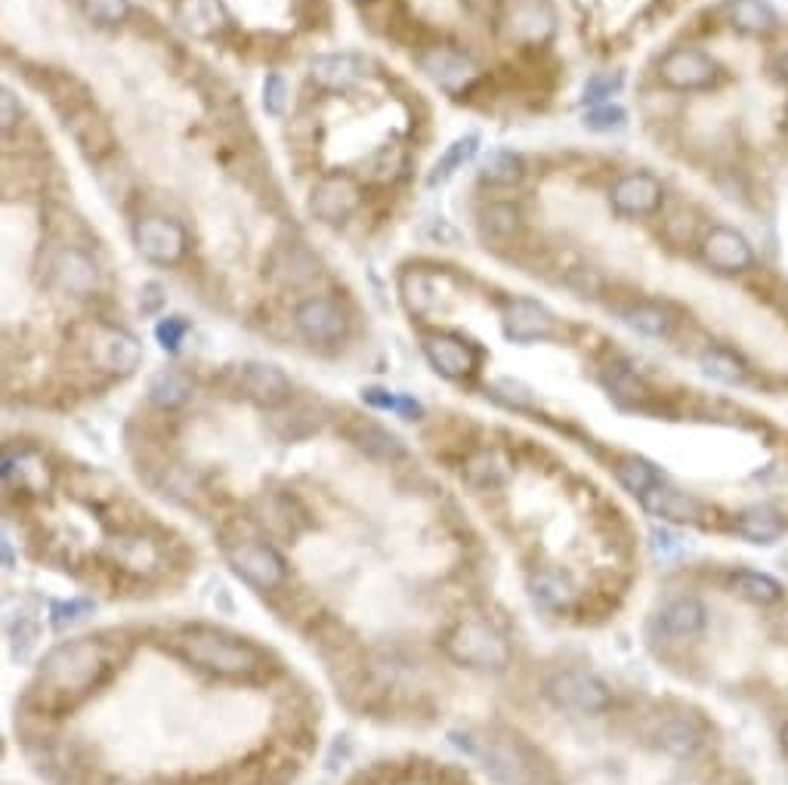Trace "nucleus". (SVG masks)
<instances>
[{
	"mask_svg": "<svg viewBox=\"0 0 788 785\" xmlns=\"http://www.w3.org/2000/svg\"><path fill=\"white\" fill-rule=\"evenodd\" d=\"M477 149H480V134H467V137L455 139L446 152L439 155V161L433 164V171H430L427 177V186L436 189L443 186V183H448V180H452V177L461 171L464 164L477 155Z\"/></svg>",
	"mask_w": 788,
	"mask_h": 785,
	"instance_id": "obj_35",
	"label": "nucleus"
},
{
	"mask_svg": "<svg viewBox=\"0 0 788 785\" xmlns=\"http://www.w3.org/2000/svg\"><path fill=\"white\" fill-rule=\"evenodd\" d=\"M10 637H13V652H16L19 659H25L28 649L35 647L37 640V622L28 618V615H22L16 625H10Z\"/></svg>",
	"mask_w": 788,
	"mask_h": 785,
	"instance_id": "obj_51",
	"label": "nucleus"
},
{
	"mask_svg": "<svg viewBox=\"0 0 788 785\" xmlns=\"http://www.w3.org/2000/svg\"><path fill=\"white\" fill-rule=\"evenodd\" d=\"M523 177H526V164H523V158L516 152H507V149H495V152H489V158L482 161L480 168V180L482 186L489 189H511L516 183H523Z\"/></svg>",
	"mask_w": 788,
	"mask_h": 785,
	"instance_id": "obj_32",
	"label": "nucleus"
},
{
	"mask_svg": "<svg viewBox=\"0 0 788 785\" xmlns=\"http://www.w3.org/2000/svg\"><path fill=\"white\" fill-rule=\"evenodd\" d=\"M241 526H229L224 532V554L226 560L232 564V569L239 572L241 579L254 588L270 591L275 584L285 581V560L275 554L273 547L263 545L258 535H244L239 532Z\"/></svg>",
	"mask_w": 788,
	"mask_h": 785,
	"instance_id": "obj_3",
	"label": "nucleus"
},
{
	"mask_svg": "<svg viewBox=\"0 0 788 785\" xmlns=\"http://www.w3.org/2000/svg\"><path fill=\"white\" fill-rule=\"evenodd\" d=\"M557 32V13L548 0H504L498 10V35L519 47H545Z\"/></svg>",
	"mask_w": 788,
	"mask_h": 785,
	"instance_id": "obj_5",
	"label": "nucleus"
},
{
	"mask_svg": "<svg viewBox=\"0 0 788 785\" xmlns=\"http://www.w3.org/2000/svg\"><path fill=\"white\" fill-rule=\"evenodd\" d=\"M662 232H665V239L671 244H689V241L696 239V232H699V217L689 207H677V211H671L669 217H665Z\"/></svg>",
	"mask_w": 788,
	"mask_h": 785,
	"instance_id": "obj_43",
	"label": "nucleus"
},
{
	"mask_svg": "<svg viewBox=\"0 0 788 785\" xmlns=\"http://www.w3.org/2000/svg\"><path fill=\"white\" fill-rule=\"evenodd\" d=\"M783 749H786V754H788V724L783 727Z\"/></svg>",
	"mask_w": 788,
	"mask_h": 785,
	"instance_id": "obj_57",
	"label": "nucleus"
},
{
	"mask_svg": "<svg viewBox=\"0 0 788 785\" xmlns=\"http://www.w3.org/2000/svg\"><path fill=\"white\" fill-rule=\"evenodd\" d=\"M81 10L96 25H118V22L130 16V3L127 0H81Z\"/></svg>",
	"mask_w": 788,
	"mask_h": 785,
	"instance_id": "obj_45",
	"label": "nucleus"
},
{
	"mask_svg": "<svg viewBox=\"0 0 788 785\" xmlns=\"http://www.w3.org/2000/svg\"><path fill=\"white\" fill-rule=\"evenodd\" d=\"M66 127L71 130L75 143L81 146V152L93 161H103L105 155H112V149H115V134H112L109 121L90 103L66 115Z\"/></svg>",
	"mask_w": 788,
	"mask_h": 785,
	"instance_id": "obj_22",
	"label": "nucleus"
},
{
	"mask_svg": "<svg viewBox=\"0 0 788 785\" xmlns=\"http://www.w3.org/2000/svg\"><path fill=\"white\" fill-rule=\"evenodd\" d=\"M532 594L548 610H563L575 598V584L569 579V572L548 566V569H538L532 576Z\"/></svg>",
	"mask_w": 788,
	"mask_h": 785,
	"instance_id": "obj_30",
	"label": "nucleus"
},
{
	"mask_svg": "<svg viewBox=\"0 0 788 785\" xmlns=\"http://www.w3.org/2000/svg\"><path fill=\"white\" fill-rule=\"evenodd\" d=\"M192 396V377L180 368H161L149 377V399L158 409H180Z\"/></svg>",
	"mask_w": 788,
	"mask_h": 785,
	"instance_id": "obj_31",
	"label": "nucleus"
},
{
	"mask_svg": "<svg viewBox=\"0 0 788 785\" xmlns=\"http://www.w3.org/2000/svg\"><path fill=\"white\" fill-rule=\"evenodd\" d=\"M703 625L705 606L696 598H674L659 613V628L669 637H677V640L696 637V634L703 632Z\"/></svg>",
	"mask_w": 788,
	"mask_h": 785,
	"instance_id": "obj_27",
	"label": "nucleus"
},
{
	"mask_svg": "<svg viewBox=\"0 0 788 785\" xmlns=\"http://www.w3.org/2000/svg\"><path fill=\"white\" fill-rule=\"evenodd\" d=\"M621 84H625L621 71H597V75H591V78L584 81L582 100L594 105L609 103V96H616Z\"/></svg>",
	"mask_w": 788,
	"mask_h": 785,
	"instance_id": "obj_44",
	"label": "nucleus"
},
{
	"mask_svg": "<svg viewBox=\"0 0 788 785\" xmlns=\"http://www.w3.org/2000/svg\"><path fill=\"white\" fill-rule=\"evenodd\" d=\"M362 205V183L353 173H328L309 192L307 211L322 226H343Z\"/></svg>",
	"mask_w": 788,
	"mask_h": 785,
	"instance_id": "obj_9",
	"label": "nucleus"
},
{
	"mask_svg": "<svg viewBox=\"0 0 788 785\" xmlns=\"http://www.w3.org/2000/svg\"><path fill=\"white\" fill-rule=\"evenodd\" d=\"M236 380H239L241 396H248L251 402H258L263 409H275V406H282V402L292 399V380L285 377L282 368L266 365V362H248V365H241Z\"/></svg>",
	"mask_w": 788,
	"mask_h": 785,
	"instance_id": "obj_18",
	"label": "nucleus"
},
{
	"mask_svg": "<svg viewBox=\"0 0 788 785\" xmlns=\"http://www.w3.org/2000/svg\"><path fill=\"white\" fill-rule=\"evenodd\" d=\"M134 239H137L139 254L161 266H173L186 254V229L161 214L142 217L134 229Z\"/></svg>",
	"mask_w": 788,
	"mask_h": 785,
	"instance_id": "obj_14",
	"label": "nucleus"
},
{
	"mask_svg": "<svg viewBox=\"0 0 788 785\" xmlns=\"http://www.w3.org/2000/svg\"><path fill=\"white\" fill-rule=\"evenodd\" d=\"M616 477L628 492L643 496V492H650L652 486L659 482V470H655L650 462H643V458H635V455H631V458H621V462L616 464Z\"/></svg>",
	"mask_w": 788,
	"mask_h": 785,
	"instance_id": "obj_41",
	"label": "nucleus"
},
{
	"mask_svg": "<svg viewBox=\"0 0 788 785\" xmlns=\"http://www.w3.org/2000/svg\"><path fill=\"white\" fill-rule=\"evenodd\" d=\"M703 372L711 380L718 384H727V387H742L749 384V365L733 353V350H723V346H708L699 359Z\"/></svg>",
	"mask_w": 788,
	"mask_h": 785,
	"instance_id": "obj_33",
	"label": "nucleus"
},
{
	"mask_svg": "<svg viewBox=\"0 0 788 785\" xmlns=\"http://www.w3.org/2000/svg\"><path fill=\"white\" fill-rule=\"evenodd\" d=\"M406 168V152L399 146H380L362 161V177L375 180V183H390Z\"/></svg>",
	"mask_w": 788,
	"mask_h": 785,
	"instance_id": "obj_39",
	"label": "nucleus"
},
{
	"mask_svg": "<svg viewBox=\"0 0 788 785\" xmlns=\"http://www.w3.org/2000/svg\"><path fill=\"white\" fill-rule=\"evenodd\" d=\"M477 754L498 785H535L529 754L519 749L514 739H482Z\"/></svg>",
	"mask_w": 788,
	"mask_h": 785,
	"instance_id": "obj_17",
	"label": "nucleus"
},
{
	"mask_svg": "<svg viewBox=\"0 0 788 785\" xmlns=\"http://www.w3.org/2000/svg\"><path fill=\"white\" fill-rule=\"evenodd\" d=\"M548 699L572 715H601L609 705V690L584 671H560L548 681Z\"/></svg>",
	"mask_w": 788,
	"mask_h": 785,
	"instance_id": "obj_13",
	"label": "nucleus"
},
{
	"mask_svg": "<svg viewBox=\"0 0 788 785\" xmlns=\"http://www.w3.org/2000/svg\"><path fill=\"white\" fill-rule=\"evenodd\" d=\"M109 554L115 557V564L130 569V572H149L152 566H158V557H161L158 547L142 535H121L112 542Z\"/></svg>",
	"mask_w": 788,
	"mask_h": 785,
	"instance_id": "obj_34",
	"label": "nucleus"
},
{
	"mask_svg": "<svg viewBox=\"0 0 788 785\" xmlns=\"http://www.w3.org/2000/svg\"><path fill=\"white\" fill-rule=\"evenodd\" d=\"M640 504L647 513L659 516V520H669V523H696L703 516L699 498L681 492V489H671V486H662V482H655L650 492H643Z\"/></svg>",
	"mask_w": 788,
	"mask_h": 785,
	"instance_id": "obj_24",
	"label": "nucleus"
},
{
	"mask_svg": "<svg viewBox=\"0 0 788 785\" xmlns=\"http://www.w3.org/2000/svg\"><path fill=\"white\" fill-rule=\"evenodd\" d=\"M773 75H776V78H779V81L788 87V47L773 56Z\"/></svg>",
	"mask_w": 788,
	"mask_h": 785,
	"instance_id": "obj_55",
	"label": "nucleus"
},
{
	"mask_svg": "<svg viewBox=\"0 0 788 785\" xmlns=\"http://www.w3.org/2000/svg\"><path fill=\"white\" fill-rule=\"evenodd\" d=\"M655 75L674 93H705V90H715L723 81V66L711 53L686 44V47H671L659 59Z\"/></svg>",
	"mask_w": 788,
	"mask_h": 785,
	"instance_id": "obj_4",
	"label": "nucleus"
},
{
	"mask_svg": "<svg viewBox=\"0 0 788 785\" xmlns=\"http://www.w3.org/2000/svg\"><path fill=\"white\" fill-rule=\"evenodd\" d=\"M47 282L69 297H90L100 291V270L93 257L78 244H59L47 257Z\"/></svg>",
	"mask_w": 788,
	"mask_h": 785,
	"instance_id": "obj_10",
	"label": "nucleus"
},
{
	"mask_svg": "<svg viewBox=\"0 0 788 785\" xmlns=\"http://www.w3.org/2000/svg\"><path fill=\"white\" fill-rule=\"evenodd\" d=\"M621 322L635 328L643 338H669L674 328V316L659 304H631L628 309H621Z\"/></svg>",
	"mask_w": 788,
	"mask_h": 785,
	"instance_id": "obj_36",
	"label": "nucleus"
},
{
	"mask_svg": "<svg viewBox=\"0 0 788 785\" xmlns=\"http://www.w3.org/2000/svg\"><path fill=\"white\" fill-rule=\"evenodd\" d=\"M90 613H93V600L75 598L69 603H56L53 606V622H56V628H62L66 622H78V618H84Z\"/></svg>",
	"mask_w": 788,
	"mask_h": 785,
	"instance_id": "obj_52",
	"label": "nucleus"
},
{
	"mask_svg": "<svg viewBox=\"0 0 788 785\" xmlns=\"http://www.w3.org/2000/svg\"><path fill=\"white\" fill-rule=\"evenodd\" d=\"M414 62L448 96H461L480 81V66L467 53L446 47V44H433V47L418 50Z\"/></svg>",
	"mask_w": 788,
	"mask_h": 785,
	"instance_id": "obj_8",
	"label": "nucleus"
},
{
	"mask_svg": "<svg viewBox=\"0 0 788 785\" xmlns=\"http://www.w3.org/2000/svg\"><path fill=\"white\" fill-rule=\"evenodd\" d=\"M362 399L368 402V406H375V409H384V411H399V414H418L421 406L409 399V396H396L390 390H380V387H372V390L362 392Z\"/></svg>",
	"mask_w": 788,
	"mask_h": 785,
	"instance_id": "obj_48",
	"label": "nucleus"
},
{
	"mask_svg": "<svg viewBox=\"0 0 788 785\" xmlns=\"http://www.w3.org/2000/svg\"><path fill=\"white\" fill-rule=\"evenodd\" d=\"M424 356L433 365V372L452 377V380H461V377H470L477 372V350L470 343H464L461 338H452V334H427L424 338Z\"/></svg>",
	"mask_w": 788,
	"mask_h": 785,
	"instance_id": "obj_21",
	"label": "nucleus"
},
{
	"mask_svg": "<svg viewBox=\"0 0 788 785\" xmlns=\"http://www.w3.org/2000/svg\"><path fill=\"white\" fill-rule=\"evenodd\" d=\"M718 16L742 37H767L779 29V13L767 0H723Z\"/></svg>",
	"mask_w": 788,
	"mask_h": 785,
	"instance_id": "obj_20",
	"label": "nucleus"
},
{
	"mask_svg": "<svg viewBox=\"0 0 788 785\" xmlns=\"http://www.w3.org/2000/svg\"><path fill=\"white\" fill-rule=\"evenodd\" d=\"M346 440L356 445L359 452H365L368 458H375V462H396V458H402L406 455V445L399 443V436L390 433L387 428H380L375 421H365V418H353L350 424H346Z\"/></svg>",
	"mask_w": 788,
	"mask_h": 785,
	"instance_id": "obj_26",
	"label": "nucleus"
},
{
	"mask_svg": "<svg viewBox=\"0 0 788 785\" xmlns=\"http://www.w3.org/2000/svg\"><path fill=\"white\" fill-rule=\"evenodd\" d=\"M519 232V207L511 202H492L480 211V236L486 248L511 244Z\"/></svg>",
	"mask_w": 788,
	"mask_h": 785,
	"instance_id": "obj_28",
	"label": "nucleus"
},
{
	"mask_svg": "<svg viewBox=\"0 0 788 785\" xmlns=\"http://www.w3.org/2000/svg\"><path fill=\"white\" fill-rule=\"evenodd\" d=\"M507 479V467L495 452H480L467 462V482L477 489H495Z\"/></svg>",
	"mask_w": 788,
	"mask_h": 785,
	"instance_id": "obj_40",
	"label": "nucleus"
},
{
	"mask_svg": "<svg viewBox=\"0 0 788 785\" xmlns=\"http://www.w3.org/2000/svg\"><path fill=\"white\" fill-rule=\"evenodd\" d=\"M164 304V288L158 285V282H149L146 288H142V297H139V307L142 312H158Z\"/></svg>",
	"mask_w": 788,
	"mask_h": 785,
	"instance_id": "obj_54",
	"label": "nucleus"
},
{
	"mask_svg": "<svg viewBox=\"0 0 788 785\" xmlns=\"http://www.w3.org/2000/svg\"><path fill=\"white\" fill-rule=\"evenodd\" d=\"M87 356L93 359L96 368L112 375H134L142 362V350L134 334L115 325H93L87 338Z\"/></svg>",
	"mask_w": 788,
	"mask_h": 785,
	"instance_id": "obj_11",
	"label": "nucleus"
},
{
	"mask_svg": "<svg viewBox=\"0 0 788 785\" xmlns=\"http://www.w3.org/2000/svg\"><path fill=\"white\" fill-rule=\"evenodd\" d=\"M263 109L273 118H282L285 109H288V84L278 71H270L266 81H263Z\"/></svg>",
	"mask_w": 788,
	"mask_h": 785,
	"instance_id": "obj_47",
	"label": "nucleus"
},
{
	"mask_svg": "<svg viewBox=\"0 0 788 785\" xmlns=\"http://www.w3.org/2000/svg\"><path fill=\"white\" fill-rule=\"evenodd\" d=\"M19 115H22V105H19L16 93L10 87H3V134H10L16 127Z\"/></svg>",
	"mask_w": 788,
	"mask_h": 785,
	"instance_id": "obj_53",
	"label": "nucleus"
},
{
	"mask_svg": "<svg viewBox=\"0 0 788 785\" xmlns=\"http://www.w3.org/2000/svg\"><path fill=\"white\" fill-rule=\"evenodd\" d=\"M652 739L671 758H693L703 749L705 730L693 715H669L652 727Z\"/></svg>",
	"mask_w": 788,
	"mask_h": 785,
	"instance_id": "obj_23",
	"label": "nucleus"
},
{
	"mask_svg": "<svg viewBox=\"0 0 788 785\" xmlns=\"http://www.w3.org/2000/svg\"><path fill=\"white\" fill-rule=\"evenodd\" d=\"M504 334L514 343H538L560 338L563 328L545 304L529 300V297H516L504 309Z\"/></svg>",
	"mask_w": 788,
	"mask_h": 785,
	"instance_id": "obj_15",
	"label": "nucleus"
},
{
	"mask_svg": "<svg viewBox=\"0 0 788 785\" xmlns=\"http://www.w3.org/2000/svg\"><path fill=\"white\" fill-rule=\"evenodd\" d=\"M109 671V656L103 644L96 640H71L56 647L44 659V665L37 671L35 699L47 712H62L71 708L75 702H81L103 681Z\"/></svg>",
	"mask_w": 788,
	"mask_h": 785,
	"instance_id": "obj_1",
	"label": "nucleus"
},
{
	"mask_svg": "<svg viewBox=\"0 0 788 785\" xmlns=\"http://www.w3.org/2000/svg\"><path fill=\"white\" fill-rule=\"evenodd\" d=\"M699 254L720 275H749L757 266V251H754L752 239L745 232H739L736 226H723V223H715L705 229L699 239Z\"/></svg>",
	"mask_w": 788,
	"mask_h": 785,
	"instance_id": "obj_7",
	"label": "nucleus"
},
{
	"mask_svg": "<svg viewBox=\"0 0 788 785\" xmlns=\"http://www.w3.org/2000/svg\"><path fill=\"white\" fill-rule=\"evenodd\" d=\"M368 62L356 53H322L309 62V78L312 84L331 90V93H346L365 81Z\"/></svg>",
	"mask_w": 788,
	"mask_h": 785,
	"instance_id": "obj_19",
	"label": "nucleus"
},
{
	"mask_svg": "<svg viewBox=\"0 0 788 785\" xmlns=\"http://www.w3.org/2000/svg\"><path fill=\"white\" fill-rule=\"evenodd\" d=\"M603 387L609 390V396L621 402V406H640L647 399V384L628 368V365H618V362H609L603 368Z\"/></svg>",
	"mask_w": 788,
	"mask_h": 785,
	"instance_id": "obj_37",
	"label": "nucleus"
},
{
	"mask_svg": "<svg viewBox=\"0 0 788 785\" xmlns=\"http://www.w3.org/2000/svg\"><path fill=\"white\" fill-rule=\"evenodd\" d=\"M733 591H736L739 598L749 600L754 606H773V603H779L783 600V584L770 576H764V572H752V569H742L733 576Z\"/></svg>",
	"mask_w": 788,
	"mask_h": 785,
	"instance_id": "obj_38",
	"label": "nucleus"
},
{
	"mask_svg": "<svg viewBox=\"0 0 788 785\" xmlns=\"http://www.w3.org/2000/svg\"><path fill=\"white\" fill-rule=\"evenodd\" d=\"M171 647L189 659L192 665L214 671L220 678H248L263 665L260 652L251 644H239L226 634L210 632V628H195V632L176 634Z\"/></svg>",
	"mask_w": 788,
	"mask_h": 785,
	"instance_id": "obj_2",
	"label": "nucleus"
},
{
	"mask_svg": "<svg viewBox=\"0 0 788 785\" xmlns=\"http://www.w3.org/2000/svg\"><path fill=\"white\" fill-rule=\"evenodd\" d=\"M402 294L412 312H427L433 307V291H430V278L424 273H406L402 275Z\"/></svg>",
	"mask_w": 788,
	"mask_h": 785,
	"instance_id": "obj_46",
	"label": "nucleus"
},
{
	"mask_svg": "<svg viewBox=\"0 0 788 785\" xmlns=\"http://www.w3.org/2000/svg\"><path fill=\"white\" fill-rule=\"evenodd\" d=\"M446 652L470 668H504L511 662V647L501 634L486 622H461L448 634Z\"/></svg>",
	"mask_w": 788,
	"mask_h": 785,
	"instance_id": "obj_6",
	"label": "nucleus"
},
{
	"mask_svg": "<svg viewBox=\"0 0 788 785\" xmlns=\"http://www.w3.org/2000/svg\"><path fill=\"white\" fill-rule=\"evenodd\" d=\"M582 124L587 130H594V134H616V130H621V127L628 124V112L616 103L591 105V109L584 112Z\"/></svg>",
	"mask_w": 788,
	"mask_h": 785,
	"instance_id": "obj_42",
	"label": "nucleus"
},
{
	"mask_svg": "<svg viewBox=\"0 0 788 785\" xmlns=\"http://www.w3.org/2000/svg\"><path fill=\"white\" fill-rule=\"evenodd\" d=\"M173 19L195 37H217L229 25L224 0H176Z\"/></svg>",
	"mask_w": 788,
	"mask_h": 785,
	"instance_id": "obj_25",
	"label": "nucleus"
},
{
	"mask_svg": "<svg viewBox=\"0 0 788 785\" xmlns=\"http://www.w3.org/2000/svg\"><path fill=\"white\" fill-rule=\"evenodd\" d=\"M609 205L618 217H655L665 205V186L650 171H628L609 189Z\"/></svg>",
	"mask_w": 788,
	"mask_h": 785,
	"instance_id": "obj_12",
	"label": "nucleus"
},
{
	"mask_svg": "<svg viewBox=\"0 0 788 785\" xmlns=\"http://www.w3.org/2000/svg\"><path fill=\"white\" fill-rule=\"evenodd\" d=\"M294 325L304 341L326 346V343H338L346 334V312L331 297H307L294 309Z\"/></svg>",
	"mask_w": 788,
	"mask_h": 785,
	"instance_id": "obj_16",
	"label": "nucleus"
},
{
	"mask_svg": "<svg viewBox=\"0 0 788 785\" xmlns=\"http://www.w3.org/2000/svg\"><path fill=\"white\" fill-rule=\"evenodd\" d=\"M501 402H507V406H514V409H532V390L526 384H519L514 377H501L495 380V387H492Z\"/></svg>",
	"mask_w": 788,
	"mask_h": 785,
	"instance_id": "obj_49",
	"label": "nucleus"
},
{
	"mask_svg": "<svg viewBox=\"0 0 788 785\" xmlns=\"http://www.w3.org/2000/svg\"><path fill=\"white\" fill-rule=\"evenodd\" d=\"M186 331H189V325L180 319V316H168V319H161L158 322V328H155V338H158V343L168 350V353H176L180 350V343H183V338H186Z\"/></svg>",
	"mask_w": 788,
	"mask_h": 785,
	"instance_id": "obj_50",
	"label": "nucleus"
},
{
	"mask_svg": "<svg viewBox=\"0 0 788 785\" xmlns=\"http://www.w3.org/2000/svg\"><path fill=\"white\" fill-rule=\"evenodd\" d=\"M736 532L752 545H773V542L783 538L786 523H783V513L761 504V508H749V511L739 513Z\"/></svg>",
	"mask_w": 788,
	"mask_h": 785,
	"instance_id": "obj_29",
	"label": "nucleus"
},
{
	"mask_svg": "<svg viewBox=\"0 0 788 785\" xmlns=\"http://www.w3.org/2000/svg\"><path fill=\"white\" fill-rule=\"evenodd\" d=\"M783 134H786V139H788V105H786V112H783Z\"/></svg>",
	"mask_w": 788,
	"mask_h": 785,
	"instance_id": "obj_56",
	"label": "nucleus"
}]
</instances>
